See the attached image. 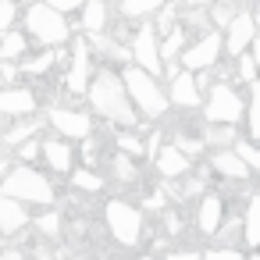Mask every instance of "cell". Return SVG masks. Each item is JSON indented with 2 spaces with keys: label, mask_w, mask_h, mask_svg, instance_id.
<instances>
[{
  "label": "cell",
  "mask_w": 260,
  "mask_h": 260,
  "mask_svg": "<svg viewBox=\"0 0 260 260\" xmlns=\"http://www.w3.org/2000/svg\"><path fill=\"white\" fill-rule=\"evenodd\" d=\"M86 93H89V104H93V111L100 114V118H107L111 125H136L139 121V114L132 111V104H128V96H125V86H121V79L114 75V72H96L93 75V82L86 86Z\"/></svg>",
  "instance_id": "1"
},
{
  "label": "cell",
  "mask_w": 260,
  "mask_h": 260,
  "mask_svg": "<svg viewBox=\"0 0 260 260\" xmlns=\"http://www.w3.org/2000/svg\"><path fill=\"white\" fill-rule=\"evenodd\" d=\"M0 196H11V200H18V203L50 207V203H54V185H50L40 171H32L29 164H18V168H11L4 178H0Z\"/></svg>",
  "instance_id": "2"
},
{
  "label": "cell",
  "mask_w": 260,
  "mask_h": 260,
  "mask_svg": "<svg viewBox=\"0 0 260 260\" xmlns=\"http://www.w3.org/2000/svg\"><path fill=\"white\" fill-rule=\"evenodd\" d=\"M121 86H125V96H128V104L132 107H139L143 111V118H150V121H157V118H164L168 114V96L160 93V86H157V79L153 75H146V72H139V68H125L121 72Z\"/></svg>",
  "instance_id": "3"
},
{
  "label": "cell",
  "mask_w": 260,
  "mask_h": 260,
  "mask_svg": "<svg viewBox=\"0 0 260 260\" xmlns=\"http://www.w3.org/2000/svg\"><path fill=\"white\" fill-rule=\"evenodd\" d=\"M104 217H107L111 235H114L121 246H136V242L143 239V214H139L132 203H125V200H111L107 210H104Z\"/></svg>",
  "instance_id": "4"
},
{
  "label": "cell",
  "mask_w": 260,
  "mask_h": 260,
  "mask_svg": "<svg viewBox=\"0 0 260 260\" xmlns=\"http://www.w3.org/2000/svg\"><path fill=\"white\" fill-rule=\"evenodd\" d=\"M25 29H29L40 43H47V47H57V43L68 40V22H64V15L50 11L47 4H32V8L25 11Z\"/></svg>",
  "instance_id": "5"
},
{
  "label": "cell",
  "mask_w": 260,
  "mask_h": 260,
  "mask_svg": "<svg viewBox=\"0 0 260 260\" xmlns=\"http://www.w3.org/2000/svg\"><path fill=\"white\" fill-rule=\"evenodd\" d=\"M242 107H246V100L235 93V86L217 82V86L210 89V96H207L203 118H207L210 125H235V121L242 118Z\"/></svg>",
  "instance_id": "6"
},
{
  "label": "cell",
  "mask_w": 260,
  "mask_h": 260,
  "mask_svg": "<svg viewBox=\"0 0 260 260\" xmlns=\"http://www.w3.org/2000/svg\"><path fill=\"white\" fill-rule=\"evenodd\" d=\"M128 61H132V68H139V72H146V75H153V79L164 72L160 54H157V32H153V25H143V29L136 32L132 50H128Z\"/></svg>",
  "instance_id": "7"
},
{
  "label": "cell",
  "mask_w": 260,
  "mask_h": 260,
  "mask_svg": "<svg viewBox=\"0 0 260 260\" xmlns=\"http://www.w3.org/2000/svg\"><path fill=\"white\" fill-rule=\"evenodd\" d=\"M178 57H182V64H185V72H207V68H214L217 57H221V36H217V32H203V36H200L189 50H182Z\"/></svg>",
  "instance_id": "8"
},
{
  "label": "cell",
  "mask_w": 260,
  "mask_h": 260,
  "mask_svg": "<svg viewBox=\"0 0 260 260\" xmlns=\"http://www.w3.org/2000/svg\"><path fill=\"white\" fill-rule=\"evenodd\" d=\"M50 125L57 128L61 139H89L93 136V118L72 107H50Z\"/></svg>",
  "instance_id": "9"
},
{
  "label": "cell",
  "mask_w": 260,
  "mask_h": 260,
  "mask_svg": "<svg viewBox=\"0 0 260 260\" xmlns=\"http://www.w3.org/2000/svg\"><path fill=\"white\" fill-rule=\"evenodd\" d=\"M224 29H228V32H224V40H221V50L232 54V57L246 54V47H249L253 36H256V29H253V15H249V11H235V18H232Z\"/></svg>",
  "instance_id": "10"
},
{
  "label": "cell",
  "mask_w": 260,
  "mask_h": 260,
  "mask_svg": "<svg viewBox=\"0 0 260 260\" xmlns=\"http://www.w3.org/2000/svg\"><path fill=\"white\" fill-rule=\"evenodd\" d=\"M168 79H171V96H168V104H175V107H182V111H192V107L203 104V93H200L192 72H175V75H168Z\"/></svg>",
  "instance_id": "11"
},
{
  "label": "cell",
  "mask_w": 260,
  "mask_h": 260,
  "mask_svg": "<svg viewBox=\"0 0 260 260\" xmlns=\"http://www.w3.org/2000/svg\"><path fill=\"white\" fill-rule=\"evenodd\" d=\"M64 86H68V93H86V86H89V47H86V40H75V47H72V72L64 75Z\"/></svg>",
  "instance_id": "12"
},
{
  "label": "cell",
  "mask_w": 260,
  "mask_h": 260,
  "mask_svg": "<svg viewBox=\"0 0 260 260\" xmlns=\"http://www.w3.org/2000/svg\"><path fill=\"white\" fill-rule=\"evenodd\" d=\"M36 111L32 89H0V114L4 118H29Z\"/></svg>",
  "instance_id": "13"
},
{
  "label": "cell",
  "mask_w": 260,
  "mask_h": 260,
  "mask_svg": "<svg viewBox=\"0 0 260 260\" xmlns=\"http://www.w3.org/2000/svg\"><path fill=\"white\" fill-rule=\"evenodd\" d=\"M29 224V210H25V203H18V200H11V196H0V235H18L22 228Z\"/></svg>",
  "instance_id": "14"
},
{
  "label": "cell",
  "mask_w": 260,
  "mask_h": 260,
  "mask_svg": "<svg viewBox=\"0 0 260 260\" xmlns=\"http://www.w3.org/2000/svg\"><path fill=\"white\" fill-rule=\"evenodd\" d=\"M153 164H157L160 178H185L189 168H192V160H189L182 150H175V146H160L157 157H153Z\"/></svg>",
  "instance_id": "15"
},
{
  "label": "cell",
  "mask_w": 260,
  "mask_h": 260,
  "mask_svg": "<svg viewBox=\"0 0 260 260\" xmlns=\"http://www.w3.org/2000/svg\"><path fill=\"white\" fill-rule=\"evenodd\" d=\"M40 153H43V160L50 164V171H57V175H68V171H72L75 153H72V143H68V139H47V143L40 146Z\"/></svg>",
  "instance_id": "16"
},
{
  "label": "cell",
  "mask_w": 260,
  "mask_h": 260,
  "mask_svg": "<svg viewBox=\"0 0 260 260\" xmlns=\"http://www.w3.org/2000/svg\"><path fill=\"white\" fill-rule=\"evenodd\" d=\"M221 217H224V203H221V196H203L200 207H196V228H200L203 235H214L217 224H221Z\"/></svg>",
  "instance_id": "17"
},
{
  "label": "cell",
  "mask_w": 260,
  "mask_h": 260,
  "mask_svg": "<svg viewBox=\"0 0 260 260\" xmlns=\"http://www.w3.org/2000/svg\"><path fill=\"white\" fill-rule=\"evenodd\" d=\"M210 168H214L217 175L232 178V182H246V178H249V168H246L232 150H214V153H210Z\"/></svg>",
  "instance_id": "18"
},
{
  "label": "cell",
  "mask_w": 260,
  "mask_h": 260,
  "mask_svg": "<svg viewBox=\"0 0 260 260\" xmlns=\"http://www.w3.org/2000/svg\"><path fill=\"white\" fill-rule=\"evenodd\" d=\"M79 11H82V32L86 36H96L107 29V4L104 0H86Z\"/></svg>",
  "instance_id": "19"
},
{
  "label": "cell",
  "mask_w": 260,
  "mask_h": 260,
  "mask_svg": "<svg viewBox=\"0 0 260 260\" xmlns=\"http://www.w3.org/2000/svg\"><path fill=\"white\" fill-rule=\"evenodd\" d=\"M242 242H246V249H253V246L260 242V200H256V196L246 200V214H242Z\"/></svg>",
  "instance_id": "20"
},
{
  "label": "cell",
  "mask_w": 260,
  "mask_h": 260,
  "mask_svg": "<svg viewBox=\"0 0 260 260\" xmlns=\"http://www.w3.org/2000/svg\"><path fill=\"white\" fill-rule=\"evenodd\" d=\"M185 47V25H175L164 40H157V54H160V64H171Z\"/></svg>",
  "instance_id": "21"
},
{
  "label": "cell",
  "mask_w": 260,
  "mask_h": 260,
  "mask_svg": "<svg viewBox=\"0 0 260 260\" xmlns=\"http://www.w3.org/2000/svg\"><path fill=\"white\" fill-rule=\"evenodd\" d=\"M239 139V132H235V125H210L207 132H203V146L210 143L214 150H232V143Z\"/></svg>",
  "instance_id": "22"
},
{
  "label": "cell",
  "mask_w": 260,
  "mask_h": 260,
  "mask_svg": "<svg viewBox=\"0 0 260 260\" xmlns=\"http://www.w3.org/2000/svg\"><path fill=\"white\" fill-rule=\"evenodd\" d=\"M25 47H29L25 36L8 29L4 36H0V61H22V57H25Z\"/></svg>",
  "instance_id": "23"
},
{
  "label": "cell",
  "mask_w": 260,
  "mask_h": 260,
  "mask_svg": "<svg viewBox=\"0 0 260 260\" xmlns=\"http://www.w3.org/2000/svg\"><path fill=\"white\" fill-rule=\"evenodd\" d=\"M54 64H57V54H54V50H43L40 57H25V61H22V72H25V75H47Z\"/></svg>",
  "instance_id": "24"
},
{
  "label": "cell",
  "mask_w": 260,
  "mask_h": 260,
  "mask_svg": "<svg viewBox=\"0 0 260 260\" xmlns=\"http://www.w3.org/2000/svg\"><path fill=\"white\" fill-rule=\"evenodd\" d=\"M232 153H235L249 171H256V168H260V150L253 146V139H235V143H232Z\"/></svg>",
  "instance_id": "25"
},
{
  "label": "cell",
  "mask_w": 260,
  "mask_h": 260,
  "mask_svg": "<svg viewBox=\"0 0 260 260\" xmlns=\"http://www.w3.org/2000/svg\"><path fill=\"white\" fill-rule=\"evenodd\" d=\"M160 4H164V0H121V15H125V18H146V15H153Z\"/></svg>",
  "instance_id": "26"
},
{
  "label": "cell",
  "mask_w": 260,
  "mask_h": 260,
  "mask_svg": "<svg viewBox=\"0 0 260 260\" xmlns=\"http://www.w3.org/2000/svg\"><path fill=\"white\" fill-rule=\"evenodd\" d=\"M36 128H40V121H22V125H15V128H8L0 139H4L8 146H18V143L32 139V136H36Z\"/></svg>",
  "instance_id": "27"
},
{
  "label": "cell",
  "mask_w": 260,
  "mask_h": 260,
  "mask_svg": "<svg viewBox=\"0 0 260 260\" xmlns=\"http://www.w3.org/2000/svg\"><path fill=\"white\" fill-rule=\"evenodd\" d=\"M111 171H114V178H121V182H136V178H139V171H136V164H132L128 153H118V157L111 160Z\"/></svg>",
  "instance_id": "28"
},
{
  "label": "cell",
  "mask_w": 260,
  "mask_h": 260,
  "mask_svg": "<svg viewBox=\"0 0 260 260\" xmlns=\"http://www.w3.org/2000/svg\"><path fill=\"white\" fill-rule=\"evenodd\" d=\"M72 182H75V189H82V192H100V189H104V178H100L96 171H89V168L75 171Z\"/></svg>",
  "instance_id": "29"
},
{
  "label": "cell",
  "mask_w": 260,
  "mask_h": 260,
  "mask_svg": "<svg viewBox=\"0 0 260 260\" xmlns=\"http://www.w3.org/2000/svg\"><path fill=\"white\" fill-rule=\"evenodd\" d=\"M157 11H160V18H157V29H153V32L168 36V32H171V29L178 25V11H175V4H160Z\"/></svg>",
  "instance_id": "30"
},
{
  "label": "cell",
  "mask_w": 260,
  "mask_h": 260,
  "mask_svg": "<svg viewBox=\"0 0 260 260\" xmlns=\"http://www.w3.org/2000/svg\"><path fill=\"white\" fill-rule=\"evenodd\" d=\"M235 61H239V82L253 86V82H256V57H253V54L246 50V54H239Z\"/></svg>",
  "instance_id": "31"
},
{
  "label": "cell",
  "mask_w": 260,
  "mask_h": 260,
  "mask_svg": "<svg viewBox=\"0 0 260 260\" xmlns=\"http://www.w3.org/2000/svg\"><path fill=\"white\" fill-rule=\"evenodd\" d=\"M32 221H36V228H40L43 235H61V214L47 210V214H40V217H32Z\"/></svg>",
  "instance_id": "32"
},
{
  "label": "cell",
  "mask_w": 260,
  "mask_h": 260,
  "mask_svg": "<svg viewBox=\"0 0 260 260\" xmlns=\"http://www.w3.org/2000/svg\"><path fill=\"white\" fill-rule=\"evenodd\" d=\"M232 18H235V8L228 4V0H224V4H214V11H210V22L214 25H228Z\"/></svg>",
  "instance_id": "33"
},
{
  "label": "cell",
  "mask_w": 260,
  "mask_h": 260,
  "mask_svg": "<svg viewBox=\"0 0 260 260\" xmlns=\"http://www.w3.org/2000/svg\"><path fill=\"white\" fill-rule=\"evenodd\" d=\"M15 15H18V8H15V0H0V32H8V29H11Z\"/></svg>",
  "instance_id": "34"
},
{
  "label": "cell",
  "mask_w": 260,
  "mask_h": 260,
  "mask_svg": "<svg viewBox=\"0 0 260 260\" xmlns=\"http://www.w3.org/2000/svg\"><path fill=\"white\" fill-rule=\"evenodd\" d=\"M40 4H47V8L57 11V15H68V11H79V8H82V0H40Z\"/></svg>",
  "instance_id": "35"
},
{
  "label": "cell",
  "mask_w": 260,
  "mask_h": 260,
  "mask_svg": "<svg viewBox=\"0 0 260 260\" xmlns=\"http://www.w3.org/2000/svg\"><path fill=\"white\" fill-rule=\"evenodd\" d=\"M118 150L128 153V157H139V153H143V143L132 139V136H118Z\"/></svg>",
  "instance_id": "36"
},
{
  "label": "cell",
  "mask_w": 260,
  "mask_h": 260,
  "mask_svg": "<svg viewBox=\"0 0 260 260\" xmlns=\"http://www.w3.org/2000/svg\"><path fill=\"white\" fill-rule=\"evenodd\" d=\"M203 260H246V256H242V249H224V246H217V249H210Z\"/></svg>",
  "instance_id": "37"
},
{
  "label": "cell",
  "mask_w": 260,
  "mask_h": 260,
  "mask_svg": "<svg viewBox=\"0 0 260 260\" xmlns=\"http://www.w3.org/2000/svg\"><path fill=\"white\" fill-rule=\"evenodd\" d=\"M36 157H40V143H36V139L18 143V160H36Z\"/></svg>",
  "instance_id": "38"
},
{
  "label": "cell",
  "mask_w": 260,
  "mask_h": 260,
  "mask_svg": "<svg viewBox=\"0 0 260 260\" xmlns=\"http://www.w3.org/2000/svg\"><path fill=\"white\" fill-rule=\"evenodd\" d=\"M185 224H182V214H175V210H168L164 214V232H171V235H178Z\"/></svg>",
  "instance_id": "39"
},
{
  "label": "cell",
  "mask_w": 260,
  "mask_h": 260,
  "mask_svg": "<svg viewBox=\"0 0 260 260\" xmlns=\"http://www.w3.org/2000/svg\"><path fill=\"white\" fill-rule=\"evenodd\" d=\"M164 143H160V132H150L146 136V143H143V153H150V157H157V150H160Z\"/></svg>",
  "instance_id": "40"
},
{
  "label": "cell",
  "mask_w": 260,
  "mask_h": 260,
  "mask_svg": "<svg viewBox=\"0 0 260 260\" xmlns=\"http://www.w3.org/2000/svg\"><path fill=\"white\" fill-rule=\"evenodd\" d=\"M168 260H203V253H196V249H175V253H168Z\"/></svg>",
  "instance_id": "41"
},
{
  "label": "cell",
  "mask_w": 260,
  "mask_h": 260,
  "mask_svg": "<svg viewBox=\"0 0 260 260\" xmlns=\"http://www.w3.org/2000/svg\"><path fill=\"white\" fill-rule=\"evenodd\" d=\"M15 75H18L15 61H0V79H4V82H15Z\"/></svg>",
  "instance_id": "42"
},
{
  "label": "cell",
  "mask_w": 260,
  "mask_h": 260,
  "mask_svg": "<svg viewBox=\"0 0 260 260\" xmlns=\"http://www.w3.org/2000/svg\"><path fill=\"white\" fill-rule=\"evenodd\" d=\"M146 207H150V210H160V207H164V189H153V196L146 200Z\"/></svg>",
  "instance_id": "43"
},
{
  "label": "cell",
  "mask_w": 260,
  "mask_h": 260,
  "mask_svg": "<svg viewBox=\"0 0 260 260\" xmlns=\"http://www.w3.org/2000/svg\"><path fill=\"white\" fill-rule=\"evenodd\" d=\"M29 249H32V260H57V256H54L50 249H43V246H29Z\"/></svg>",
  "instance_id": "44"
},
{
  "label": "cell",
  "mask_w": 260,
  "mask_h": 260,
  "mask_svg": "<svg viewBox=\"0 0 260 260\" xmlns=\"http://www.w3.org/2000/svg\"><path fill=\"white\" fill-rule=\"evenodd\" d=\"M0 260H25L18 249H4V253H0Z\"/></svg>",
  "instance_id": "45"
},
{
  "label": "cell",
  "mask_w": 260,
  "mask_h": 260,
  "mask_svg": "<svg viewBox=\"0 0 260 260\" xmlns=\"http://www.w3.org/2000/svg\"><path fill=\"white\" fill-rule=\"evenodd\" d=\"M189 8H207V0H185Z\"/></svg>",
  "instance_id": "46"
},
{
  "label": "cell",
  "mask_w": 260,
  "mask_h": 260,
  "mask_svg": "<svg viewBox=\"0 0 260 260\" xmlns=\"http://www.w3.org/2000/svg\"><path fill=\"white\" fill-rule=\"evenodd\" d=\"M0 246H4V235H0Z\"/></svg>",
  "instance_id": "47"
}]
</instances>
